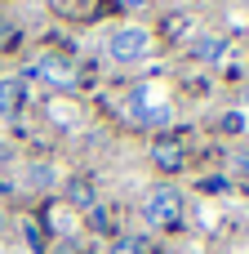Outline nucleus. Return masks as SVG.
<instances>
[{
	"instance_id": "1",
	"label": "nucleus",
	"mask_w": 249,
	"mask_h": 254,
	"mask_svg": "<svg viewBox=\"0 0 249 254\" xmlns=\"http://www.w3.org/2000/svg\"><path fill=\"white\" fill-rule=\"evenodd\" d=\"M143 219H147L151 228H169V223H178V219H183V196H178V188H169V183L151 188V192L143 196Z\"/></svg>"
},
{
	"instance_id": "2",
	"label": "nucleus",
	"mask_w": 249,
	"mask_h": 254,
	"mask_svg": "<svg viewBox=\"0 0 249 254\" xmlns=\"http://www.w3.org/2000/svg\"><path fill=\"white\" fill-rule=\"evenodd\" d=\"M147 49H151V36H147L143 27H120V31L111 36V45H107V54H111L116 63H143Z\"/></svg>"
},
{
	"instance_id": "3",
	"label": "nucleus",
	"mask_w": 249,
	"mask_h": 254,
	"mask_svg": "<svg viewBox=\"0 0 249 254\" xmlns=\"http://www.w3.org/2000/svg\"><path fill=\"white\" fill-rule=\"evenodd\" d=\"M31 76H40V80H53V85H71V63L62 58V54H45L36 67H31Z\"/></svg>"
},
{
	"instance_id": "4",
	"label": "nucleus",
	"mask_w": 249,
	"mask_h": 254,
	"mask_svg": "<svg viewBox=\"0 0 249 254\" xmlns=\"http://www.w3.org/2000/svg\"><path fill=\"white\" fill-rule=\"evenodd\" d=\"M151 161L160 170H183V143L178 138H156L151 143Z\"/></svg>"
},
{
	"instance_id": "5",
	"label": "nucleus",
	"mask_w": 249,
	"mask_h": 254,
	"mask_svg": "<svg viewBox=\"0 0 249 254\" xmlns=\"http://www.w3.org/2000/svg\"><path fill=\"white\" fill-rule=\"evenodd\" d=\"M27 103V85L22 80H0V116H18Z\"/></svg>"
},
{
	"instance_id": "6",
	"label": "nucleus",
	"mask_w": 249,
	"mask_h": 254,
	"mask_svg": "<svg viewBox=\"0 0 249 254\" xmlns=\"http://www.w3.org/2000/svg\"><path fill=\"white\" fill-rule=\"evenodd\" d=\"M71 205H80V210H94V188H89L85 179H76V183H71Z\"/></svg>"
},
{
	"instance_id": "7",
	"label": "nucleus",
	"mask_w": 249,
	"mask_h": 254,
	"mask_svg": "<svg viewBox=\"0 0 249 254\" xmlns=\"http://www.w3.org/2000/svg\"><path fill=\"white\" fill-rule=\"evenodd\" d=\"M111 254H143V237H125V241H116Z\"/></svg>"
},
{
	"instance_id": "8",
	"label": "nucleus",
	"mask_w": 249,
	"mask_h": 254,
	"mask_svg": "<svg viewBox=\"0 0 249 254\" xmlns=\"http://www.w3.org/2000/svg\"><path fill=\"white\" fill-rule=\"evenodd\" d=\"M218 49H223V40H205L200 45V58H218Z\"/></svg>"
},
{
	"instance_id": "9",
	"label": "nucleus",
	"mask_w": 249,
	"mask_h": 254,
	"mask_svg": "<svg viewBox=\"0 0 249 254\" xmlns=\"http://www.w3.org/2000/svg\"><path fill=\"white\" fill-rule=\"evenodd\" d=\"M125 4H129V9H138V4H151V0H125Z\"/></svg>"
},
{
	"instance_id": "10",
	"label": "nucleus",
	"mask_w": 249,
	"mask_h": 254,
	"mask_svg": "<svg viewBox=\"0 0 249 254\" xmlns=\"http://www.w3.org/2000/svg\"><path fill=\"white\" fill-rule=\"evenodd\" d=\"M0 232H4V214H0Z\"/></svg>"
}]
</instances>
